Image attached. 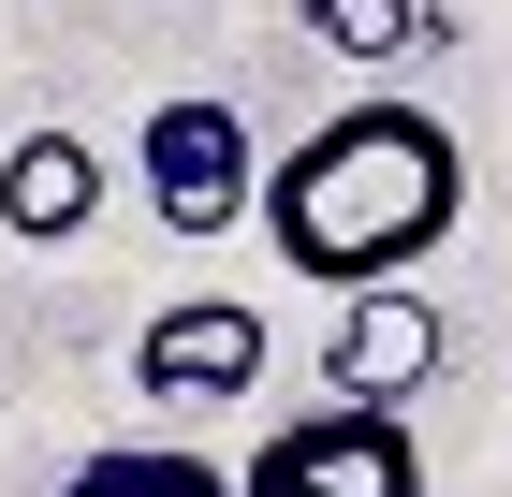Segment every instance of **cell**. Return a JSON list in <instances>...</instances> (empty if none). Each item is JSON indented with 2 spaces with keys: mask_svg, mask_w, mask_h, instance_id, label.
Segmentation results:
<instances>
[{
  "mask_svg": "<svg viewBox=\"0 0 512 497\" xmlns=\"http://www.w3.org/2000/svg\"><path fill=\"white\" fill-rule=\"evenodd\" d=\"M454 220H469V147H454V117L395 103V88L337 103L293 161H264L278 264H293V278H337V307H352V293H395Z\"/></svg>",
  "mask_w": 512,
  "mask_h": 497,
  "instance_id": "1",
  "label": "cell"
},
{
  "mask_svg": "<svg viewBox=\"0 0 512 497\" xmlns=\"http://www.w3.org/2000/svg\"><path fill=\"white\" fill-rule=\"evenodd\" d=\"M88 205H103V161H88V132H15V147H0V234H15V249H59V234H88Z\"/></svg>",
  "mask_w": 512,
  "mask_h": 497,
  "instance_id": "6",
  "label": "cell"
},
{
  "mask_svg": "<svg viewBox=\"0 0 512 497\" xmlns=\"http://www.w3.org/2000/svg\"><path fill=\"white\" fill-rule=\"evenodd\" d=\"M308 44H337V59H410L425 15H410V0H308Z\"/></svg>",
  "mask_w": 512,
  "mask_h": 497,
  "instance_id": "8",
  "label": "cell"
},
{
  "mask_svg": "<svg viewBox=\"0 0 512 497\" xmlns=\"http://www.w3.org/2000/svg\"><path fill=\"white\" fill-rule=\"evenodd\" d=\"M147 205H161V234H235V220H264V161H249V117L220 103V88H176V103H147Z\"/></svg>",
  "mask_w": 512,
  "mask_h": 497,
  "instance_id": "3",
  "label": "cell"
},
{
  "mask_svg": "<svg viewBox=\"0 0 512 497\" xmlns=\"http://www.w3.org/2000/svg\"><path fill=\"white\" fill-rule=\"evenodd\" d=\"M235 497H425V439H410V410L322 395L235 468Z\"/></svg>",
  "mask_w": 512,
  "mask_h": 497,
  "instance_id": "2",
  "label": "cell"
},
{
  "mask_svg": "<svg viewBox=\"0 0 512 497\" xmlns=\"http://www.w3.org/2000/svg\"><path fill=\"white\" fill-rule=\"evenodd\" d=\"M59 497H235V468L176 454V439H118V454H88Z\"/></svg>",
  "mask_w": 512,
  "mask_h": 497,
  "instance_id": "7",
  "label": "cell"
},
{
  "mask_svg": "<svg viewBox=\"0 0 512 497\" xmlns=\"http://www.w3.org/2000/svg\"><path fill=\"white\" fill-rule=\"evenodd\" d=\"M264 381V307L249 293H176L147 307V337H132V395H176V410H220V395Z\"/></svg>",
  "mask_w": 512,
  "mask_h": 497,
  "instance_id": "4",
  "label": "cell"
},
{
  "mask_svg": "<svg viewBox=\"0 0 512 497\" xmlns=\"http://www.w3.org/2000/svg\"><path fill=\"white\" fill-rule=\"evenodd\" d=\"M410 381H439V293H352L337 307V337H322V395H366V410H395Z\"/></svg>",
  "mask_w": 512,
  "mask_h": 497,
  "instance_id": "5",
  "label": "cell"
}]
</instances>
